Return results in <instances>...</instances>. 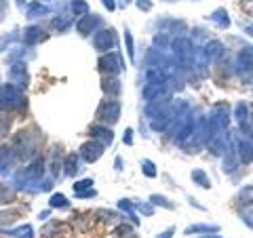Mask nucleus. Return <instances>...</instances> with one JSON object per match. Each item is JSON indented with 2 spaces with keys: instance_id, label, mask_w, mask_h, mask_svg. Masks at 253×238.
Wrapping results in <instances>:
<instances>
[{
  "instance_id": "nucleus-20",
  "label": "nucleus",
  "mask_w": 253,
  "mask_h": 238,
  "mask_svg": "<svg viewBox=\"0 0 253 238\" xmlns=\"http://www.w3.org/2000/svg\"><path fill=\"white\" fill-rule=\"evenodd\" d=\"M11 236H17V238H32V228L30 226H21V228H15L9 230Z\"/></svg>"
},
{
  "instance_id": "nucleus-8",
  "label": "nucleus",
  "mask_w": 253,
  "mask_h": 238,
  "mask_svg": "<svg viewBox=\"0 0 253 238\" xmlns=\"http://www.w3.org/2000/svg\"><path fill=\"white\" fill-rule=\"evenodd\" d=\"M99 68L101 70H108L110 74H116L123 70V61L121 57H118L116 53H110V55H104V57L99 59Z\"/></svg>"
},
{
  "instance_id": "nucleus-30",
  "label": "nucleus",
  "mask_w": 253,
  "mask_h": 238,
  "mask_svg": "<svg viewBox=\"0 0 253 238\" xmlns=\"http://www.w3.org/2000/svg\"><path fill=\"white\" fill-rule=\"evenodd\" d=\"M125 42H126V51H129V57L133 59V38H131V32H129V30L125 32Z\"/></svg>"
},
{
  "instance_id": "nucleus-1",
  "label": "nucleus",
  "mask_w": 253,
  "mask_h": 238,
  "mask_svg": "<svg viewBox=\"0 0 253 238\" xmlns=\"http://www.w3.org/2000/svg\"><path fill=\"white\" fill-rule=\"evenodd\" d=\"M230 118H232V108L230 104H226V101H217L215 106L211 108V114L207 118L209 122V133H224L228 131V126H230ZM209 135V137H211Z\"/></svg>"
},
{
  "instance_id": "nucleus-6",
  "label": "nucleus",
  "mask_w": 253,
  "mask_h": 238,
  "mask_svg": "<svg viewBox=\"0 0 253 238\" xmlns=\"http://www.w3.org/2000/svg\"><path fill=\"white\" fill-rule=\"evenodd\" d=\"M234 202L239 209H251L253 207V186H243L234 196Z\"/></svg>"
},
{
  "instance_id": "nucleus-38",
  "label": "nucleus",
  "mask_w": 253,
  "mask_h": 238,
  "mask_svg": "<svg viewBox=\"0 0 253 238\" xmlns=\"http://www.w3.org/2000/svg\"><path fill=\"white\" fill-rule=\"evenodd\" d=\"M201 238H217V236H211V234H209V236H201Z\"/></svg>"
},
{
  "instance_id": "nucleus-28",
  "label": "nucleus",
  "mask_w": 253,
  "mask_h": 238,
  "mask_svg": "<svg viewBox=\"0 0 253 238\" xmlns=\"http://www.w3.org/2000/svg\"><path fill=\"white\" fill-rule=\"evenodd\" d=\"M66 204H68L66 196H61V194L51 196V207H53V209H55V207H66Z\"/></svg>"
},
{
  "instance_id": "nucleus-22",
  "label": "nucleus",
  "mask_w": 253,
  "mask_h": 238,
  "mask_svg": "<svg viewBox=\"0 0 253 238\" xmlns=\"http://www.w3.org/2000/svg\"><path fill=\"white\" fill-rule=\"evenodd\" d=\"M241 221L247 228H251L253 230V207L251 209H245V211H241Z\"/></svg>"
},
{
  "instance_id": "nucleus-17",
  "label": "nucleus",
  "mask_w": 253,
  "mask_h": 238,
  "mask_svg": "<svg viewBox=\"0 0 253 238\" xmlns=\"http://www.w3.org/2000/svg\"><path fill=\"white\" fill-rule=\"evenodd\" d=\"M93 137L101 139L104 144H112V131L106 129V126H93Z\"/></svg>"
},
{
  "instance_id": "nucleus-40",
  "label": "nucleus",
  "mask_w": 253,
  "mask_h": 238,
  "mask_svg": "<svg viewBox=\"0 0 253 238\" xmlns=\"http://www.w3.org/2000/svg\"><path fill=\"white\" fill-rule=\"evenodd\" d=\"M126 2H131V0H126Z\"/></svg>"
},
{
  "instance_id": "nucleus-16",
  "label": "nucleus",
  "mask_w": 253,
  "mask_h": 238,
  "mask_svg": "<svg viewBox=\"0 0 253 238\" xmlns=\"http://www.w3.org/2000/svg\"><path fill=\"white\" fill-rule=\"evenodd\" d=\"M23 38H26L28 44H34V42H41V40H42V38H44V32H42L41 28H28V30H26V36H23Z\"/></svg>"
},
{
  "instance_id": "nucleus-4",
  "label": "nucleus",
  "mask_w": 253,
  "mask_h": 238,
  "mask_svg": "<svg viewBox=\"0 0 253 238\" xmlns=\"http://www.w3.org/2000/svg\"><path fill=\"white\" fill-rule=\"evenodd\" d=\"M97 116H99L104 122H116L118 118H121V104H118V101H114V99L104 101V106L99 108Z\"/></svg>"
},
{
  "instance_id": "nucleus-7",
  "label": "nucleus",
  "mask_w": 253,
  "mask_h": 238,
  "mask_svg": "<svg viewBox=\"0 0 253 238\" xmlns=\"http://www.w3.org/2000/svg\"><path fill=\"white\" fill-rule=\"evenodd\" d=\"M209 21L215 26L217 30H228L232 26V21H230V15H228V11L224 9V6H219V9H215L211 15H209Z\"/></svg>"
},
{
  "instance_id": "nucleus-2",
  "label": "nucleus",
  "mask_w": 253,
  "mask_h": 238,
  "mask_svg": "<svg viewBox=\"0 0 253 238\" xmlns=\"http://www.w3.org/2000/svg\"><path fill=\"white\" fill-rule=\"evenodd\" d=\"M0 104L6 108H19L23 104V95L17 84H4L0 86Z\"/></svg>"
},
{
  "instance_id": "nucleus-9",
  "label": "nucleus",
  "mask_w": 253,
  "mask_h": 238,
  "mask_svg": "<svg viewBox=\"0 0 253 238\" xmlns=\"http://www.w3.org/2000/svg\"><path fill=\"white\" fill-rule=\"evenodd\" d=\"M93 44H95V49L97 51H108L110 46L114 44V32L112 30H104V32H97L93 38Z\"/></svg>"
},
{
  "instance_id": "nucleus-36",
  "label": "nucleus",
  "mask_w": 253,
  "mask_h": 238,
  "mask_svg": "<svg viewBox=\"0 0 253 238\" xmlns=\"http://www.w3.org/2000/svg\"><path fill=\"white\" fill-rule=\"evenodd\" d=\"M104 4L108 6V9H110V11H112V9H114V6H116V4H114V0H104Z\"/></svg>"
},
{
  "instance_id": "nucleus-5",
  "label": "nucleus",
  "mask_w": 253,
  "mask_h": 238,
  "mask_svg": "<svg viewBox=\"0 0 253 238\" xmlns=\"http://www.w3.org/2000/svg\"><path fill=\"white\" fill-rule=\"evenodd\" d=\"M42 173H44V162L38 158V160H34L26 171H21L19 175H17V181L21 179H26V181H32V179H41L42 177Z\"/></svg>"
},
{
  "instance_id": "nucleus-15",
  "label": "nucleus",
  "mask_w": 253,
  "mask_h": 238,
  "mask_svg": "<svg viewBox=\"0 0 253 238\" xmlns=\"http://www.w3.org/2000/svg\"><path fill=\"white\" fill-rule=\"evenodd\" d=\"M99 23V19L97 17H83L81 21L76 23V28H78V32H81V34H89V32L97 26Z\"/></svg>"
},
{
  "instance_id": "nucleus-39",
  "label": "nucleus",
  "mask_w": 253,
  "mask_h": 238,
  "mask_svg": "<svg viewBox=\"0 0 253 238\" xmlns=\"http://www.w3.org/2000/svg\"><path fill=\"white\" fill-rule=\"evenodd\" d=\"M251 129H253V114H251Z\"/></svg>"
},
{
  "instance_id": "nucleus-26",
  "label": "nucleus",
  "mask_w": 253,
  "mask_h": 238,
  "mask_svg": "<svg viewBox=\"0 0 253 238\" xmlns=\"http://www.w3.org/2000/svg\"><path fill=\"white\" fill-rule=\"evenodd\" d=\"M72 11L76 15H84L86 11H89V6H86V2H83V0H74V2H72Z\"/></svg>"
},
{
  "instance_id": "nucleus-24",
  "label": "nucleus",
  "mask_w": 253,
  "mask_h": 238,
  "mask_svg": "<svg viewBox=\"0 0 253 238\" xmlns=\"http://www.w3.org/2000/svg\"><path fill=\"white\" fill-rule=\"evenodd\" d=\"M11 158H13V154H11V150H0V171H2L4 169V166L6 164H9L11 162Z\"/></svg>"
},
{
  "instance_id": "nucleus-23",
  "label": "nucleus",
  "mask_w": 253,
  "mask_h": 238,
  "mask_svg": "<svg viewBox=\"0 0 253 238\" xmlns=\"http://www.w3.org/2000/svg\"><path fill=\"white\" fill-rule=\"evenodd\" d=\"M42 13H46V6H42L41 2H32L30 4V9H28L30 17H36V15H42Z\"/></svg>"
},
{
  "instance_id": "nucleus-19",
  "label": "nucleus",
  "mask_w": 253,
  "mask_h": 238,
  "mask_svg": "<svg viewBox=\"0 0 253 238\" xmlns=\"http://www.w3.org/2000/svg\"><path fill=\"white\" fill-rule=\"evenodd\" d=\"M63 166H66V175H74V171H78L76 166H78V158L76 154H70L66 158V162H63Z\"/></svg>"
},
{
  "instance_id": "nucleus-33",
  "label": "nucleus",
  "mask_w": 253,
  "mask_h": 238,
  "mask_svg": "<svg viewBox=\"0 0 253 238\" xmlns=\"http://www.w3.org/2000/svg\"><path fill=\"white\" fill-rule=\"evenodd\" d=\"M173 234H175V228H167L163 234H158V238H171Z\"/></svg>"
},
{
  "instance_id": "nucleus-11",
  "label": "nucleus",
  "mask_w": 253,
  "mask_h": 238,
  "mask_svg": "<svg viewBox=\"0 0 253 238\" xmlns=\"http://www.w3.org/2000/svg\"><path fill=\"white\" fill-rule=\"evenodd\" d=\"M101 150H104V148H101L97 141H95V144H93V141H89V144H84V146L81 148V154H83L84 160L93 162V160H97V158L101 156Z\"/></svg>"
},
{
  "instance_id": "nucleus-18",
  "label": "nucleus",
  "mask_w": 253,
  "mask_h": 238,
  "mask_svg": "<svg viewBox=\"0 0 253 238\" xmlns=\"http://www.w3.org/2000/svg\"><path fill=\"white\" fill-rule=\"evenodd\" d=\"M150 202H152V204H161V207H165V209H175V204H173V202L169 200V198L161 196V194L150 196Z\"/></svg>"
},
{
  "instance_id": "nucleus-35",
  "label": "nucleus",
  "mask_w": 253,
  "mask_h": 238,
  "mask_svg": "<svg viewBox=\"0 0 253 238\" xmlns=\"http://www.w3.org/2000/svg\"><path fill=\"white\" fill-rule=\"evenodd\" d=\"M243 30H245V34L253 36V26H245V23H243Z\"/></svg>"
},
{
  "instance_id": "nucleus-41",
  "label": "nucleus",
  "mask_w": 253,
  "mask_h": 238,
  "mask_svg": "<svg viewBox=\"0 0 253 238\" xmlns=\"http://www.w3.org/2000/svg\"><path fill=\"white\" fill-rule=\"evenodd\" d=\"M171 2H173V0H171Z\"/></svg>"
},
{
  "instance_id": "nucleus-29",
  "label": "nucleus",
  "mask_w": 253,
  "mask_h": 238,
  "mask_svg": "<svg viewBox=\"0 0 253 238\" xmlns=\"http://www.w3.org/2000/svg\"><path fill=\"white\" fill-rule=\"evenodd\" d=\"M91 186H93V181H91V179L78 181V184L74 186V192H76V194H78V192H84V190H86V188H91Z\"/></svg>"
},
{
  "instance_id": "nucleus-32",
  "label": "nucleus",
  "mask_w": 253,
  "mask_h": 238,
  "mask_svg": "<svg viewBox=\"0 0 253 238\" xmlns=\"http://www.w3.org/2000/svg\"><path fill=\"white\" fill-rule=\"evenodd\" d=\"M137 9L150 11V9H152V2H150V0H137Z\"/></svg>"
},
{
  "instance_id": "nucleus-21",
  "label": "nucleus",
  "mask_w": 253,
  "mask_h": 238,
  "mask_svg": "<svg viewBox=\"0 0 253 238\" xmlns=\"http://www.w3.org/2000/svg\"><path fill=\"white\" fill-rule=\"evenodd\" d=\"M13 198H15V192H13V190H9L6 186H0V204L11 202Z\"/></svg>"
},
{
  "instance_id": "nucleus-12",
  "label": "nucleus",
  "mask_w": 253,
  "mask_h": 238,
  "mask_svg": "<svg viewBox=\"0 0 253 238\" xmlns=\"http://www.w3.org/2000/svg\"><path fill=\"white\" fill-rule=\"evenodd\" d=\"M190 177H192L194 186H199V188H203V190H209V188H211V179H209V175H207V173H205L203 169H194L192 173H190Z\"/></svg>"
},
{
  "instance_id": "nucleus-31",
  "label": "nucleus",
  "mask_w": 253,
  "mask_h": 238,
  "mask_svg": "<svg viewBox=\"0 0 253 238\" xmlns=\"http://www.w3.org/2000/svg\"><path fill=\"white\" fill-rule=\"evenodd\" d=\"M53 26H55V28H59V30H66V28L70 26V19H68V17H61V19H55V21H53Z\"/></svg>"
},
{
  "instance_id": "nucleus-3",
  "label": "nucleus",
  "mask_w": 253,
  "mask_h": 238,
  "mask_svg": "<svg viewBox=\"0 0 253 238\" xmlns=\"http://www.w3.org/2000/svg\"><path fill=\"white\" fill-rule=\"evenodd\" d=\"M234 148H236V154H239L241 164L253 162V144H251L249 137H236L234 139Z\"/></svg>"
},
{
  "instance_id": "nucleus-10",
  "label": "nucleus",
  "mask_w": 253,
  "mask_h": 238,
  "mask_svg": "<svg viewBox=\"0 0 253 238\" xmlns=\"http://www.w3.org/2000/svg\"><path fill=\"white\" fill-rule=\"evenodd\" d=\"M205 53H207V57L211 63H215L219 59H224V55H226V46L221 44L219 40H211L207 44V49H205Z\"/></svg>"
},
{
  "instance_id": "nucleus-34",
  "label": "nucleus",
  "mask_w": 253,
  "mask_h": 238,
  "mask_svg": "<svg viewBox=\"0 0 253 238\" xmlns=\"http://www.w3.org/2000/svg\"><path fill=\"white\" fill-rule=\"evenodd\" d=\"M131 135H133V131H131V129L125 133V144H133V137H131Z\"/></svg>"
},
{
  "instance_id": "nucleus-14",
  "label": "nucleus",
  "mask_w": 253,
  "mask_h": 238,
  "mask_svg": "<svg viewBox=\"0 0 253 238\" xmlns=\"http://www.w3.org/2000/svg\"><path fill=\"white\" fill-rule=\"evenodd\" d=\"M211 232H219V226L213 224H194L186 228V234H211Z\"/></svg>"
},
{
  "instance_id": "nucleus-27",
  "label": "nucleus",
  "mask_w": 253,
  "mask_h": 238,
  "mask_svg": "<svg viewBox=\"0 0 253 238\" xmlns=\"http://www.w3.org/2000/svg\"><path fill=\"white\" fill-rule=\"evenodd\" d=\"M141 166H144V173L148 177H156V166H154L152 160H144V162H141Z\"/></svg>"
},
{
  "instance_id": "nucleus-37",
  "label": "nucleus",
  "mask_w": 253,
  "mask_h": 238,
  "mask_svg": "<svg viewBox=\"0 0 253 238\" xmlns=\"http://www.w3.org/2000/svg\"><path fill=\"white\" fill-rule=\"evenodd\" d=\"M4 11V2H2V0H0V13H2Z\"/></svg>"
},
{
  "instance_id": "nucleus-13",
  "label": "nucleus",
  "mask_w": 253,
  "mask_h": 238,
  "mask_svg": "<svg viewBox=\"0 0 253 238\" xmlns=\"http://www.w3.org/2000/svg\"><path fill=\"white\" fill-rule=\"evenodd\" d=\"M26 68L23 66H13L9 70V80L11 84H17V86H23V82H26Z\"/></svg>"
},
{
  "instance_id": "nucleus-25",
  "label": "nucleus",
  "mask_w": 253,
  "mask_h": 238,
  "mask_svg": "<svg viewBox=\"0 0 253 238\" xmlns=\"http://www.w3.org/2000/svg\"><path fill=\"white\" fill-rule=\"evenodd\" d=\"M241 11L247 15V17H251L253 19V0H241Z\"/></svg>"
}]
</instances>
